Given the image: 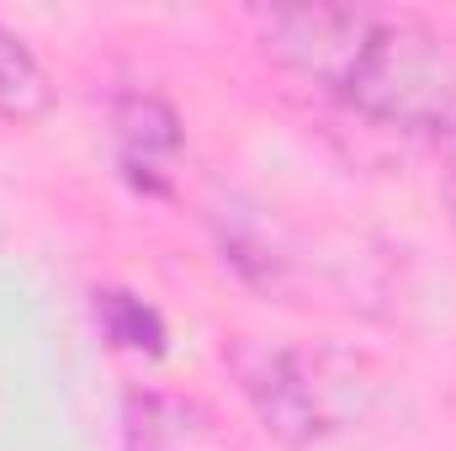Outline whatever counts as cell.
<instances>
[{
	"label": "cell",
	"instance_id": "obj_2",
	"mask_svg": "<svg viewBox=\"0 0 456 451\" xmlns=\"http://www.w3.org/2000/svg\"><path fill=\"white\" fill-rule=\"evenodd\" d=\"M224 372L233 377L244 409L265 425V436L292 451L340 436L371 393L366 361L335 345L239 335L224 345Z\"/></svg>",
	"mask_w": 456,
	"mask_h": 451
},
{
	"label": "cell",
	"instance_id": "obj_3",
	"mask_svg": "<svg viewBox=\"0 0 456 451\" xmlns=\"http://www.w3.org/2000/svg\"><path fill=\"white\" fill-rule=\"evenodd\" d=\"M107 144H112L117 176L138 197H170L175 165L186 149L181 112L154 86H117L107 102Z\"/></svg>",
	"mask_w": 456,
	"mask_h": 451
},
{
	"label": "cell",
	"instance_id": "obj_5",
	"mask_svg": "<svg viewBox=\"0 0 456 451\" xmlns=\"http://www.w3.org/2000/svg\"><path fill=\"white\" fill-rule=\"evenodd\" d=\"M91 319H96V330H102V340L112 350L143 356V361L165 356V340H170L165 314L149 298H138L133 287H96L91 292Z\"/></svg>",
	"mask_w": 456,
	"mask_h": 451
},
{
	"label": "cell",
	"instance_id": "obj_6",
	"mask_svg": "<svg viewBox=\"0 0 456 451\" xmlns=\"http://www.w3.org/2000/svg\"><path fill=\"white\" fill-rule=\"evenodd\" d=\"M48 107H53V86H48L37 53L27 48L21 32H11L0 21V122L32 127L48 117Z\"/></svg>",
	"mask_w": 456,
	"mask_h": 451
},
{
	"label": "cell",
	"instance_id": "obj_4",
	"mask_svg": "<svg viewBox=\"0 0 456 451\" xmlns=\"http://www.w3.org/2000/svg\"><path fill=\"white\" fill-rule=\"evenodd\" d=\"M122 451H233L218 420L165 388H133L122 393Z\"/></svg>",
	"mask_w": 456,
	"mask_h": 451
},
{
	"label": "cell",
	"instance_id": "obj_1",
	"mask_svg": "<svg viewBox=\"0 0 456 451\" xmlns=\"http://www.w3.org/2000/svg\"><path fill=\"white\" fill-rule=\"evenodd\" d=\"M255 43L345 112L398 133H456V37L409 5L314 0L249 11Z\"/></svg>",
	"mask_w": 456,
	"mask_h": 451
}]
</instances>
